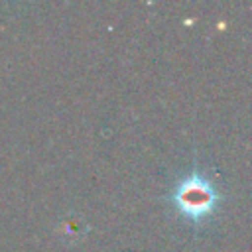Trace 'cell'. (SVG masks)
<instances>
[{"label": "cell", "instance_id": "cell-1", "mask_svg": "<svg viewBox=\"0 0 252 252\" xmlns=\"http://www.w3.org/2000/svg\"><path fill=\"white\" fill-rule=\"evenodd\" d=\"M169 199L181 217L199 224L217 211L222 195L207 175L193 169L177 181Z\"/></svg>", "mask_w": 252, "mask_h": 252}, {"label": "cell", "instance_id": "cell-2", "mask_svg": "<svg viewBox=\"0 0 252 252\" xmlns=\"http://www.w3.org/2000/svg\"><path fill=\"white\" fill-rule=\"evenodd\" d=\"M61 230H63V234L69 238H81L83 234H85V230H87V224L81 220V219H65L63 222H61Z\"/></svg>", "mask_w": 252, "mask_h": 252}]
</instances>
